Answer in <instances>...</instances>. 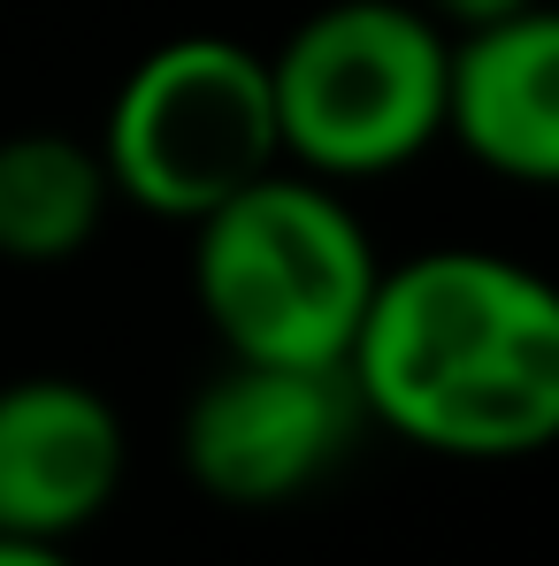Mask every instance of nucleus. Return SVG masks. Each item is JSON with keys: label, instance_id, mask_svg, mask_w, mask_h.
<instances>
[{"label": "nucleus", "instance_id": "10", "mask_svg": "<svg viewBox=\"0 0 559 566\" xmlns=\"http://www.w3.org/2000/svg\"><path fill=\"white\" fill-rule=\"evenodd\" d=\"M0 566H77L70 544H31V536H0Z\"/></svg>", "mask_w": 559, "mask_h": 566}, {"label": "nucleus", "instance_id": "1", "mask_svg": "<svg viewBox=\"0 0 559 566\" xmlns=\"http://www.w3.org/2000/svg\"><path fill=\"white\" fill-rule=\"evenodd\" d=\"M345 376L429 460H537L559 444V283L490 245L406 253L375 276Z\"/></svg>", "mask_w": 559, "mask_h": 566}, {"label": "nucleus", "instance_id": "3", "mask_svg": "<svg viewBox=\"0 0 559 566\" xmlns=\"http://www.w3.org/2000/svg\"><path fill=\"white\" fill-rule=\"evenodd\" d=\"M453 39L414 0H322L277 54V138L283 161L322 185L398 177L445 138Z\"/></svg>", "mask_w": 559, "mask_h": 566}, {"label": "nucleus", "instance_id": "9", "mask_svg": "<svg viewBox=\"0 0 559 566\" xmlns=\"http://www.w3.org/2000/svg\"><path fill=\"white\" fill-rule=\"evenodd\" d=\"M445 39H460V31H483V23H498V15H514V8H529V0H414Z\"/></svg>", "mask_w": 559, "mask_h": 566}, {"label": "nucleus", "instance_id": "8", "mask_svg": "<svg viewBox=\"0 0 559 566\" xmlns=\"http://www.w3.org/2000/svg\"><path fill=\"white\" fill-rule=\"evenodd\" d=\"M115 185L100 146L70 130H15L0 138V261L8 269H62L100 238Z\"/></svg>", "mask_w": 559, "mask_h": 566}, {"label": "nucleus", "instance_id": "2", "mask_svg": "<svg viewBox=\"0 0 559 566\" xmlns=\"http://www.w3.org/2000/svg\"><path fill=\"white\" fill-rule=\"evenodd\" d=\"M375 276L369 222L307 169H269L191 222V291L222 360L345 368Z\"/></svg>", "mask_w": 559, "mask_h": 566}, {"label": "nucleus", "instance_id": "7", "mask_svg": "<svg viewBox=\"0 0 559 566\" xmlns=\"http://www.w3.org/2000/svg\"><path fill=\"white\" fill-rule=\"evenodd\" d=\"M445 138L475 169L529 191H559V8L529 0L453 39Z\"/></svg>", "mask_w": 559, "mask_h": 566}, {"label": "nucleus", "instance_id": "5", "mask_svg": "<svg viewBox=\"0 0 559 566\" xmlns=\"http://www.w3.org/2000/svg\"><path fill=\"white\" fill-rule=\"evenodd\" d=\"M369 413L345 368H277V360H222L191 390L177 421L185 474L238 513L291 505L345 468Z\"/></svg>", "mask_w": 559, "mask_h": 566}, {"label": "nucleus", "instance_id": "6", "mask_svg": "<svg viewBox=\"0 0 559 566\" xmlns=\"http://www.w3.org/2000/svg\"><path fill=\"white\" fill-rule=\"evenodd\" d=\"M123 413L77 376L0 382V536L70 544L123 490Z\"/></svg>", "mask_w": 559, "mask_h": 566}, {"label": "nucleus", "instance_id": "4", "mask_svg": "<svg viewBox=\"0 0 559 566\" xmlns=\"http://www.w3.org/2000/svg\"><path fill=\"white\" fill-rule=\"evenodd\" d=\"M93 146L115 199L191 230L230 191L283 169L269 54L222 31L162 39L123 70Z\"/></svg>", "mask_w": 559, "mask_h": 566}]
</instances>
